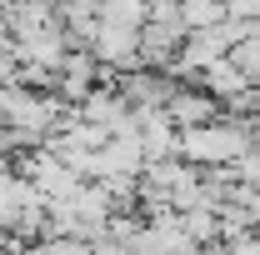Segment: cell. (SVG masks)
<instances>
[{"label": "cell", "mask_w": 260, "mask_h": 255, "mask_svg": "<svg viewBox=\"0 0 260 255\" xmlns=\"http://www.w3.org/2000/svg\"><path fill=\"white\" fill-rule=\"evenodd\" d=\"M260 125H245V120H210V125H190L180 130V155L200 165V170H220V165H235V160L250 150Z\"/></svg>", "instance_id": "1"}, {"label": "cell", "mask_w": 260, "mask_h": 255, "mask_svg": "<svg viewBox=\"0 0 260 255\" xmlns=\"http://www.w3.org/2000/svg\"><path fill=\"white\" fill-rule=\"evenodd\" d=\"M115 90L130 105H165L175 95V70H155V65H135V70H115Z\"/></svg>", "instance_id": "2"}, {"label": "cell", "mask_w": 260, "mask_h": 255, "mask_svg": "<svg viewBox=\"0 0 260 255\" xmlns=\"http://www.w3.org/2000/svg\"><path fill=\"white\" fill-rule=\"evenodd\" d=\"M230 170H235V180H250V185H260V150L250 145V150H245V155L235 160Z\"/></svg>", "instance_id": "12"}, {"label": "cell", "mask_w": 260, "mask_h": 255, "mask_svg": "<svg viewBox=\"0 0 260 255\" xmlns=\"http://www.w3.org/2000/svg\"><path fill=\"white\" fill-rule=\"evenodd\" d=\"M180 15H185L190 30H210V25L225 20L230 10H225V0H180Z\"/></svg>", "instance_id": "10"}, {"label": "cell", "mask_w": 260, "mask_h": 255, "mask_svg": "<svg viewBox=\"0 0 260 255\" xmlns=\"http://www.w3.org/2000/svg\"><path fill=\"white\" fill-rule=\"evenodd\" d=\"M255 230H260V220H255Z\"/></svg>", "instance_id": "13"}, {"label": "cell", "mask_w": 260, "mask_h": 255, "mask_svg": "<svg viewBox=\"0 0 260 255\" xmlns=\"http://www.w3.org/2000/svg\"><path fill=\"white\" fill-rule=\"evenodd\" d=\"M195 85H200V90H210V95L220 100V105H230L235 95H245L255 80H250L240 65L230 60V55H220V60H210L205 70H200V75H195Z\"/></svg>", "instance_id": "6"}, {"label": "cell", "mask_w": 260, "mask_h": 255, "mask_svg": "<svg viewBox=\"0 0 260 255\" xmlns=\"http://www.w3.org/2000/svg\"><path fill=\"white\" fill-rule=\"evenodd\" d=\"M215 105H220V100L210 95V90H200V85H195V90L175 85V95L165 100L170 120H175L180 130H190V125H210V120H215Z\"/></svg>", "instance_id": "7"}, {"label": "cell", "mask_w": 260, "mask_h": 255, "mask_svg": "<svg viewBox=\"0 0 260 255\" xmlns=\"http://www.w3.org/2000/svg\"><path fill=\"white\" fill-rule=\"evenodd\" d=\"M15 55L25 65H45V70H60L65 55H70V35H65L60 20H50V25H40V30L20 35L15 40Z\"/></svg>", "instance_id": "4"}, {"label": "cell", "mask_w": 260, "mask_h": 255, "mask_svg": "<svg viewBox=\"0 0 260 255\" xmlns=\"http://www.w3.org/2000/svg\"><path fill=\"white\" fill-rule=\"evenodd\" d=\"M230 60L240 65L250 80H260V25L245 35V40H235V45H230Z\"/></svg>", "instance_id": "11"}, {"label": "cell", "mask_w": 260, "mask_h": 255, "mask_svg": "<svg viewBox=\"0 0 260 255\" xmlns=\"http://www.w3.org/2000/svg\"><path fill=\"white\" fill-rule=\"evenodd\" d=\"M95 60L105 70H135L140 65V30L135 25H115V20H100V35L90 40Z\"/></svg>", "instance_id": "3"}, {"label": "cell", "mask_w": 260, "mask_h": 255, "mask_svg": "<svg viewBox=\"0 0 260 255\" xmlns=\"http://www.w3.org/2000/svg\"><path fill=\"white\" fill-rule=\"evenodd\" d=\"M55 20L65 25L70 45H90L100 35V0H60L55 5Z\"/></svg>", "instance_id": "8"}, {"label": "cell", "mask_w": 260, "mask_h": 255, "mask_svg": "<svg viewBox=\"0 0 260 255\" xmlns=\"http://www.w3.org/2000/svg\"><path fill=\"white\" fill-rule=\"evenodd\" d=\"M185 35H190V25L145 20V25H140V65H155V70L175 65V60H180V45H185Z\"/></svg>", "instance_id": "5"}, {"label": "cell", "mask_w": 260, "mask_h": 255, "mask_svg": "<svg viewBox=\"0 0 260 255\" xmlns=\"http://www.w3.org/2000/svg\"><path fill=\"white\" fill-rule=\"evenodd\" d=\"M30 200H40V190H35V180L25 175V170L15 175V170L5 165V170H0V225H10V230H15V220H20V210H25Z\"/></svg>", "instance_id": "9"}]
</instances>
